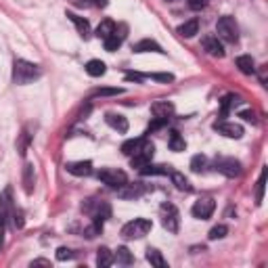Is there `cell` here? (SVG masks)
<instances>
[{
    "mask_svg": "<svg viewBox=\"0 0 268 268\" xmlns=\"http://www.w3.org/2000/svg\"><path fill=\"white\" fill-rule=\"evenodd\" d=\"M40 76H42L40 65L26 61V59H15V63H13V82L15 84L26 86V84H32L34 80H38Z\"/></svg>",
    "mask_w": 268,
    "mask_h": 268,
    "instance_id": "6da1fadb",
    "label": "cell"
},
{
    "mask_svg": "<svg viewBox=\"0 0 268 268\" xmlns=\"http://www.w3.org/2000/svg\"><path fill=\"white\" fill-rule=\"evenodd\" d=\"M153 229V222L147 218H134L122 227V237L124 239H141L145 235H149V231Z\"/></svg>",
    "mask_w": 268,
    "mask_h": 268,
    "instance_id": "7a4b0ae2",
    "label": "cell"
},
{
    "mask_svg": "<svg viewBox=\"0 0 268 268\" xmlns=\"http://www.w3.org/2000/svg\"><path fill=\"white\" fill-rule=\"evenodd\" d=\"M216 34H218L220 40L235 44V42L239 40V28H237V21H235L231 15L220 17V19H218V24H216Z\"/></svg>",
    "mask_w": 268,
    "mask_h": 268,
    "instance_id": "3957f363",
    "label": "cell"
},
{
    "mask_svg": "<svg viewBox=\"0 0 268 268\" xmlns=\"http://www.w3.org/2000/svg\"><path fill=\"white\" fill-rule=\"evenodd\" d=\"M82 210L86 214L93 216V222H97V225L103 227V222L107 218H111V206L107 204V201H95V199H88L86 204H82Z\"/></svg>",
    "mask_w": 268,
    "mask_h": 268,
    "instance_id": "277c9868",
    "label": "cell"
},
{
    "mask_svg": "<svg viewBox=\"0 0 268 268\" xmlns=\"http://www.w3.org/2000/svg\"><path fill=\"white\" fill-rule=\"evenodd\" d=\"M99 181L111 189H122L126 183H128V176L124 170H118V168H103L97 172Z\"/></svg>",
    "mask_w": 268,
    "mask_h": 268,
    "instance_id": "5b68a950",
    "label": "cell"
},
{
    "mask_svg": "<svg viewBox=\"0 0 268 268\" xmlns=\"http://www.w3.org/2000/svg\"><path fill=\"white\" fill-rule=\"evenodd\" d=\"M153 155H155V145L151 141L143 139L141 145L137 147V151L130 155V166L132 168H143L145 164H149L153 160Z\"/></svg>",
    "mask_w": 268,
    "mask_h": 268,
    "instance_id": "8992f818",
    "label": "cell"
},
{
    "mask_svg": "<svg viewBox=\"0 0 268 268\" xmlns=\"http://www.w3.org/2000/svg\"><path fill=\"white\" fill-rule=\"evenodd\" d=\"M160 216H162V225L168 233H178V229H181V214H178L174 204H164L160 208Z\"/></svg>",
    "mask_w": 268,
    "mask_h": 268,
    "instance_id": "52a82bcc",
    "label": "cell"
},
{
    "mask_svg": "<svg viewBox=\"0 0 268 268\" xmlns=\"http://www.w3.org/2000/svg\"><path fill=\"white\" fill-rule=\"evenodd\" d=\"M216 170L222 174V176H227V178H239L243 168H241V162L235 160V158H218L216 160Z\"/></svg>",
    "mask_w": 268,
    "mask_h": 268,
    "instance_id": "ba28073f",
    "label": "cell"
},
{
    "mask_svg": "<svg viewBox=\"0 0 268 268\" xmlns=\"http://www.w3.org/2000/svg\"><path fill=\"white\" fill-rule=\"evenodd\" d=\"M216 210V201L212 197H201L199 201H195L193 208H191V214L199 220H208Z\"/></svg>",
    "mask_w": 268,
    "mask_h": 268,
    "instance_id": "9c48e42d",
    "label": "cell"
},
{
    "mask_svg": "<svg viewBox=\"0 0 268 268\" xmlns=\"http://www.w3.org/2000/svg\"><path fill=\"white\" fill-rule=\"evenodd\" d=\"M214 130L218 134H225L229 139H241L243 137V126H239L235 122H227V120H218L214 124Z\"/></svg>",
    "mask_w": 268,
    "mask_h": 268,
    "instance_id": "30bf717a",
    "label": "cell"
},
{
    "mask_svg": "<svg viewBox=\"0 0 268 268\" xmlns=\"http://www.w3.org/2000/svg\"><path fill=\"white\" fill-rule=\"evenodd\" d=\"M201 44H204V51H206L208 55L218 57V59L225 57V47H222V42H220L218 36H212V34H210V36H204Z\"/></svg>",
    "mask_w": 268,
    "mask_h": 268,
    "instance_id": "8fae6325",
    "label": "cell"
},
{
    "mask_svg": "<svg viewBox=\"0 0 268 268\" xmlns=\"http://www.w3.org/2000/svg\"><path fill=\"white\" fill-rule=\"evenodd\" d=\"M120 191V197L122 199H139L145 195V185L143 183H126Z\"/></svg>",
    "mask_w": 268,
    "mask_h": 268,
    "instance_id": "7c38bea8",
    "label": "cell"
},
{
    "mask_svg": "<svg viewBox=\"0 0 268 268\" xmlns=\"http://www.w3.org/2000/svg\"><path fill=\"white\" fill-rule=\"evenodd\" d=\"M151 114L158 120H170V116L174 114V105L170 101H155L151 105Z\"/></svg>",
    "mask_w": 268,
    "mask_h": 268,
    "instance_id": "4fadbf2b",
    "label": "cell"
},
{
    "mask_svg": "<svg viewBox=\"0 0 268 268\" xmlns=\"http://www.w3.org/2000/svg\"><path fill=\"white\" fill-rule=\"evenodd\" d=\"M65 170L74 176H91L93 174V162H70L65 164Z\"/></svg>",
    "mask_w": 268,
    "mask_h": 268,
    "instance_id": "5bb4252c",
    "label": "cell"
},
{
    "mask_svg": "<svg viewBox=\"0 0 268 268\" xmlns=\"http://www.w3.org/2000/svg\"><path fill=\"white\" fill-rule=\"evenodd\" d=\"M132 51H134V53H160V55L166 53V51L160 47V44L155 42V40H151V38H145V40L137 42V44L132 47Z\"/></svg>",
    "mask_w": 268,
    "mask_h": 268,
    "instance_id": "9a60e30c",
    "label": "cell"
},
{
    "mask_svg": "<svg viewBox=\"0 0 268 268\" xmlns=\"http://www.w3.org/2000/svg\"><path fill=\"white\" fill-rule=\"evenodd\" d=\"M105 122L114 128V130H118V132H128V120L122 116V114H114V111H109V114H105Z\"/></svg>",
    "mask_w": 268,
    "mask_h": 268,
    "instance_id": "2e32d148",
    "label": "cell"
},
{
    "mask_svg": "<svg viewBox=\"0 0 268 268\" xmlns=\"http://www.w3.org/2000/svg\"><path fill=\"white\" fill-rule=\"evenodd\" d=\"M120 30H122V32H126V26H122ZM122 32H118V28H116V32H114V34H111L107 40H103V42H105V51L114 53V51H118V49L122 47V42H124V38H126V34H122Z\"/></svg>",
    "mask_w": 268,
    "mask_h": 268,
    "instance_id": "e0dca14e",
    "label": "cell"
},
{
    "mask_svg": "<svg viewBox=\"0 0 268 268\" xmlns=\"http://www.w3.org/2000/svg\"><path fill=\"white\" fill-rule=\"evenodd\" d=\"M235 65L239 67V72L245 74V76L256 74V63H254V59H252L250 55H241V57H237V59H235Z\"/></svg>",
    "mask_w": 268,
    "mask_h": 268,
    "instance_id": "ac0fdd59",
    "label": "cell"
},
{
    "mask_svg": "<svg viewBox=\"0 0 268 268\" xmlns=\"http://www.w3.org/2000/svg\"><path fill=\"white\" fill-rule=\"evenodd\" d=\"M67 17H70V21L78 28V32H80L82 38H88V36H91V24H88L84 17H80V15H76V13H70V11H67Z\"/></svg>",
    "mask_w": 268,
    "mask_h": 268,
    "instance_id": "d6986e66",
    "label": "cell"
},
{
    "mask_svg": "<svg viewBox=\"0 0 268 268\" xmlns=\"http://www.w3.org/2000/svg\"><path fill=\"white\" fill-rule=\"evenodd\" d=\"M141 170V174L143 176H168L170 172H172V168L170 166H155V164H145L143 168H139Z\"/></svg>",
    "mask_w": 268,
    "mask_h": 268,
    "instance_id": "ffe728a7",
    "label": "cell"
},
{
    "mask_svg": "<svg viewBox=\"0 0 268 268\" xmlns=\"http://www.w3.org/2000/svg\"><path fill=\"white\" fill-rule=\"evenodd\" d=\"M105 72H107V65H105L101 59H91V61L86 63V74H88V76L101 78V76H105Z\"/></svg>",
    "mask_w": 268,
    "mask_h": 268,
    "instance_id": "44dd1931",
    "label": "cell"
},
{
    "mask_svg": "<svg viewBox=\"0 0 268 268\" xmlns=\"http://www.w3.org/2000/svg\"><path fill=\"white\" fill-rule=\"evenodd\" d=\"M145 258H147V262H149L151 266H155V268H166V266H168V262H166V258L162 256V252L155 250V248H149L147 254H145Z\"/></svg>",
    "mask_w": 268,
    "mask_h": 268,
    "instance_id": "7402d4cb",
    "label": "cell"
},
{
    "mask_svg": "<svg viewBox=\"0 0 268 268\" xmlns=\"http://www.w3.org/2000/svg\"><path fill=\"white\" fill-rule=\"evenodd\" d=\"M170 178H172V185L178 189V191H185V193H189L193 187H191V183H189V178L185 176V174H181V172H170Z\"/></svg>",
    "mask_w": 268,
    "mask_h": 268,
    "instance_id": "603a6c76",
    "label": "cell"
},
{
    "mask_svg": "<svg viewBox=\"0 0 268 268\" xmlns=\"http://www.w3.org/2000/svg\"><path fill=\"white\" fill-rule=\"evenodd\" d=\"M178 34L183 38H193L195 34H199V21L197 19H189L183 26H178Z\"/></svg>",
    "mask_w": 268,
    "mask_h": 268,
    "instance_id": "cb8c5ba5",
    "label": "cell"
},
{
    "mask_svg": "<svg viewBox=\"0 0 268 268\" xmlns=\"http://www.w3.org/2000/svg\"><path fill=\"white\" fill-rule=\"evenodd\" d=\"M116 260H114V252L111 250H107V248H101L99 252H97V266L99 268H107V266H111Z\"/></svg>",
    "mask_w": 268,
    "mask_h": 268,
    "instance_id": "d4e9b609",
    "label": "cell"
},
{
    "mask_svg": "<svg viewBox=\"0 0 268 268\" xmlns=\"http://www.w3.org/2000/svg\"><path fill=\"white\" fill-rule=\"evenodd\" d=\"M30 143H32V134H30V130L26 128L24 132L19 134V141H17V151H19L21 158H26V153H28V149H30Z\"/></svg>",
    "mask_w": 268,
    "mask_h": 268,
    "instance_id": "484cf974",
    "label": "cell"
},
{
    "mask_svg": "<svg viewBox=\"0 0 268 268\" xmlns=\"http://www.w3.org/2000/svg\"><path fill=\"white\" fill-rule=\"evenodd\" d=\"M116 32V24L111 19H105V21H101L99 24V28H97V38H101V40H107L111 34Z\"/></svg>",
    "mask_w": 268,
    "mask_h": 268,
    "instance_id": "4316f807",
    "label": "cell"
},
{
    "mask_svg": "<svg viewBox=\"0 0 268 268\" xmlns=\"http://www.w3.org/2000/svg\"><path fill=\"white\" fill-rule=\"evenodd\" d=\"M239 101H241V99H239L237 95H227L225 99H222V101H220V105H222V107H220V120H225V118L229 116L231 107H233V105H237Z\"/></svg>",
    "mask_w": 268,
    "mask_h": 268,
    "instance_id": "83f0119b",
    "label": "cell"
},
{
    "mask_svg": "<svg viewBox=\"0 0 268 268\" xmlns=\"http://www.w3.org/2000/svg\"><path fill=\"white\" fill-rule=\"evenodd\" d=\"M168 147H170L172 151H176V153H181V151H185V149H187V143H185V139L181 137V134H178V132L174 130V132H170Z\"/></svg>",
    "mask_w": 268,
    "mask_h": 268,
    "instance_id": "f1b7e54d",
    "label": "cell"
},
{
    "mask_svg": "<svg viewBox=\"0 0 268 268\" xmlns=\"http://www.w3.org/2000/svg\"><path fill=\"white\" fill-rule=\"evenodd\" d=\"M114 260L118 262V264H124V266H130L132 262H134V256H132V252L128 250V248H118L116 250V254H114Z\"/></svg>",
    "mask_w": 268,
    "mask_h": 268,
    "instance_id": "f546056e",
    "label": "cell"
},
{
    "mask_svg": "<svg viewBox=\"0 0 268 268\" xmlns=\"http://www.w3.org/2000/svg\"><path fill=\"white\" fill-rule=\"evenodd\" d=\"M11 210H13V197H11V187H7L0 193V212L7 216V214H11Z\"/></svg>",
    "mask_w": 268,
    "mask_h": 268,
    "instance_id": "4dcf8cb0",
    "label": "cell"
},
{
    "mask_svg": "<svg viewBox=\"0 0 268 268\" xmlns=\"http://www.w3.org/2000/svg\"><path fill=\"white\" fill-rule=\"evenodd\" d=\"M24 187H26V193L34 191V166L32 164H26L24 168Z\"/></svg>",
    "mask_w": 268,
    "mask_h": 268,
    "instance_id": "1f68e13d",
    "label": "cell"
},
{
    "mask_svg": "<svg viewBox=\"0 0 268 268\" xmlns=\"http://www.w3.org/2000/svg\"><path fill=\"white\" fill-rule=\"evenodd\" d=\"M206 168H208V158H206V155H193V160H191V170L193 172H206Z\"/></svg>",
    "mask_w": 268,
    "mask_h": 268,
    "instance_id": "d6a6232c",
    "label": "cell"
},
{
    "mask_svg": "<svg viewBox=\"0 0 268 268\" xmlns=\"http://www.w3.org/2000/svg\"><path fill=\"white\" fill-rule=\"evenodd\" d=\"M227 233H229V227L227 225H216L212 231H210V241H216V239H225L227 237Z\"/></svg>",
    "mask_w": 268,
    "mask_h": 268,
    "instance_id": "836d02e7",
    "label": "cell"
},
{
    "mask_svg": "<svg viewBox=\"0 0 268 268\" xmlns=\"http://www.w3.org/2000/svg\"><path fill=\"white\" fill-rule=\"evenodd\" d=\"M141 141H143V139H128V141L122 145V153L130 158V155H132L134 151H137V147L141 145Z\"/></svg>",
    "mask_w": 268,
    "mask_h": 268,
    "instance_id": "e575fe53",
    "label": "cell"
},
{
    "mask_svg": "<svg viewBox=\"0 0 268 268\" xmlns=\"http://www.w3.org/2000/svg\"><path fill=\"white\" fill-rule=\"evenodd\" d=\"M124 93V88H99L95 97H118Z\"/></svg>",
    "mask_w": 268,
    "mask_h": 268,
    "instance_id": "d590c367",
    "label": "cell"
},
{
    "mask_svg": "<svg viewBox=\"0 0 268 268\" xmlns=\"http://www.w3.org/2000/svg\"><path fill=\"white\" fill-rule=\"evenodd\" d=\"M101 231H103V227L97 225V222H93L91 227H86V229H84V237H86V239H95L97 235H101Z\"/></svg>",
    "mask_w": 268,
    "mask_h": 268,
    "instance_id": "8d00e7d4",
    "label": "cell"
},
{
    "mask_svg": "<svg viewBox=\"0 0 268 268\" xmlns=\"http://www.w3.org/2000/svg\"><path fill=\"white\" fill-rule=\"evenodd\" d=\"M55 258H57L59 262H67V260H72V258H74V252H72L70 248H59L57 254H55Z\"/></svg>",
    "mask_w": 268,
    "mask_h": 268,
    "instance_id": "74e56055",
    "label": "cell"
},
{
    "mask_svg": "<svg viewBox=\"0 0 268 268\" xmlns=\"http://www.w3.org/2000/svg\"><path fill=\"white\" fill-rule=\"evenodd\" d=\"M11 216H13V225H15V229H24V212L21 210H11Z\"/></svg>",
    "mask_w": 268,
    "mask_h": 268,
    "instance_id": "f35d334b",
    "label": "cell"
},
{
    "mask_svg": "<svg viewBox=\"0 0 268 268\" xmlns=\"http://www.w3.org/2000/svg\"><path fill=\"white\" fill-rule=\"evenodd\" d=\"M264 176H266V172L262 170V174L258 178V189H256V201L258 204H262V197H264Z\"/></svg>",
    "mask_w": 268,
    "mask_h": 268,
    "instance_id": "ab89813d",
    "label": "cell"
},
{
    "mask_svg": "<svg viewBox=\"0 0 268 268\" xmlns=\"http://www.w3.org/2000/svg\"><path fill=\"white\" fill-rule=\"evenodd\" d=\"M145 78H151V80H155V82H164V84L174 82V76H172V74H149V76H145Z\"/></svg>",
    "mask_w": 268,
    "mask_h": 268,
    "instance_id": "60d3db41",
    "label": "cell"
},
{
    "mask_svg": "<svg viewBox=\"0 0 268 268\" xmlns=\"http://www.w3.org/2000/svg\"><path fill=\"white\" fill-rule=\"evenodd\" d=\"M208 5H210V0H189V9H193V11H201Z\"/></svg>",
    "mask_w": 268,
    "mask_h": 268,
    "instance_id": "b9f144b4",
    "label": "cell"
},
{
    "mask_svg": "<svg viewBox=\"0 0 268 268\" xmlns=\"http://www.w3.org/2000/svg\"><path fill=\"white\" fill-rule=\"evenodd\" d=\"M239 118H243L245 122H254V124H256V114H254L252 109H243L241 114H239Z\"/></svg>",
    "mask_w": 268,
    "mask_h": 268,
    "instance_id": "7bdbcfd3",
    "label": "cell"
},
{
    "mask_svg": "<svg viewBox=\"0 0 268 268\" xmlns=\"http://www.w3.org/2000/svg\"><path fill=\"white\" fill-rule=\"evenodd\" d=\"M126 80H134V82H143L145 80V76L143 74H137V72H126Z\"/></svg>",
    "mask_w": 268,
    "mask_h": 268,
    "instance_id": "ee69618b",
    "label": "cell"
},
{
    "mask_svg": "<svg viewBox=\"0 0 268 268\" xmlns=\"http://www.w3.org/2000/svg\"><path fill=\"white\" fill-rule=\"evenodd\" d=\"M168 124V120H158V118H155V122L149 126V132H153V130H160V128H164Z\"/></svg>",
    "mask_w": 268,
    "mask_h": 268,
    "instance_id": "f6af8a7d",
    "label": "cell"
},
{
    "mask_svg": "<svg viewBox=\"0 0 268 268\" xmlns=\"http://www.w3.org/2000/svg\"><path fill=\"white\" fill-rule=\"evenodd\" d=\"M32 266H51V262H49V260H44V258H38V260L32 262Z\"/></svg>",
    "mask_w": 268,
    "mask_h": 268,
    "instance_id": "bcb514c9",
    "label": "cell"
},
{
    "mask_svg": "<svg viewBox=\"0 0 268 268\" xmlns=\"http://www.w3.org/2000/svg\"><path fill=\"white\" fill-rule=\"evenodd\" d=\"M93 5L99 7V9H105V7L109 5V0H93Z\"/></svg>",
    "mask_w": 268,
    "mask_h": 268,
    "instance_id": "7dc6e473",
    "label": "cell"
},
{
    "mask_svg": "<svg viewBox=\"0 0 268 268\" xmlns=\"http://www.w3.org/2000/svg\"><path fill=\"white\" fill-rule=\"evenodd\" d=\"M3 227H5V214L0 212V231H3Z\"/></svg>",
    "mask_w": 268,
    "mask_h": 268,
    "instance_id": "c3c4849f",
    "label": "cell"
},
{
    "mask_svg": "<svg viewBox=\"0 0 268 268\" xmlns=\"http://www.w3.org/2000/svg\"><path fill=\"white\" fill-rule=\"evenodd\" d=\"M3 243H5V237H3V235H0V248H3Z\"/></svg>",
    "mask_w": 268,
    "mask_h": 268,
    "instance_id": "681fc988",
    "label": "cell"
},
{
    "mask_svg": "<svg viewBox=\"0 0 268 268\" xmlns=\"http://www.w3.org/2000/svg\"><path fill=\"white\" fill-rule=\"evenodd\" d=\"M168 3H174V0H168Z\"/></svg>",
    "mask_w": 268,
    "mask_h": 268,
    "instance_id": "f907efd6",
    "label": "cell"
}]
</instances>
